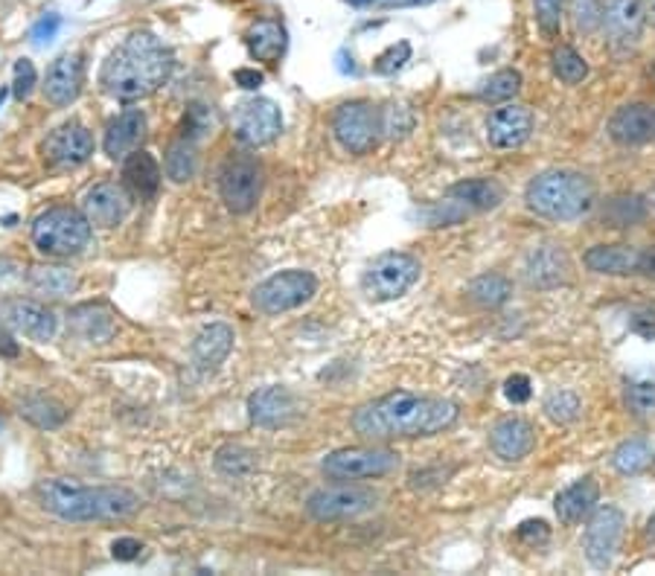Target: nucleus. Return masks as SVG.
Segmentation results:
<instances>
[{
	"label": "nucleus",
	"instance_id": "1",
	"mask_svg": "<svg viewBox=\"0 0 655 576\" xmlns=\"http://www.w3.org/2000/svg\"><path fill=\"white\" fill-rule=\"evenodd\" d=\"M461 417L452 399L437 396H417L408 391H396L382 399L362 405L353 417V428L362 439H411L434 437L440 431L452 428Z\"/></svg>",
	"mask_w": 655,
	"mask_h": 576
},
{
	"label": "nucleus",
	"instance_id": "2",
	"mask_svg": "<svg viewBox=\"0 0 655 576\" xmlns=\"http://www.w3.org/2000/svg\"><path fill=\"white\" fill-rule=\"evenodd\" d=\"M173 50L152 33H131L100 71L102 91L114 100L135 102L155 93L173 74Z\"/></svg>",
	"mask_w": 655,
	"mask_h": 576
},
{
	"label": "nucleus",
	"instance_id": "3",
	"mask_svg": "<svg viewBox=\"0 0 655 576\" xmlns=\"http://www.w3.org/2000/svg\"><path fill=\"white\" fill-rule=\"evenodd\" d=\"M38 498L47 512L64 522H119L140 510V498L123 486H83L53 477L38 484Z\"/></svg>",
	"mask_w": 655,
	"mask_h": 576
},
{
	"label": "nucleus",
	"instance_id": "4",
	"mask_svg": "<svg viewBox=\"0 0 655 576\" xmlns=\"http://www.w3.org/2000/svg\"><path fill=\"white\" fill-rule=\"evenodd\" d=\"M525 202L537 216L551 221H574L592 210L594 183L582 172L551 169L528 183Z\"/></svg>",
	"mask_w": 655,
	"mask_h": 576
},
{
	"label": "nucleus",
	"instance_id": "5",
	"mask_svg": "<svg viewBox=\"0 0 655 576\" xmlns=\"http://www.w3.org/2000/svg\"><path fill=\"white\" fill-rule=\"evenodd\" d=\"M33 242L47 256L79 254L91 242V221L71 207H53L41 213L33 225Z\"/></svg>",
	"mask_w": 655,
	"mask_h": 576
},
{
	"label": "nucleus",
	"instance_id": "6",
	"mask_svg": "<svg viewBox=\"0 0 655 576\" xmlns=\"http://www.w3.org/2000/svg\"><path fill=\"white\" fill-rule=\"evenodd\" d=\"M419 280V259L402 251L379 254L364 271V294L376 303L396 300Z\"/></svg>",
	"mask_w": 655,
	"mask_h": 576
},
{
	"label": "nucleus",
	"instance_id": "7",
	"mask_svg": "<svg viewBox=\"0 0 655 576\" xmlns=\"http://www.w3.org/2000/svg\"><path fill=\"white\" fill-rule=\"evenodd\" d=\"M318 292V280L310 271H280V274L268 277L265 283H260L251 294V300L263 315H280V311L298 309L306 300H312Z\"/></svg>",
	"mask_w": 655,
	"mask_h": 576
},
{
	"label": "nucleus",
	"instance_id": "8",
	"mask_svg": "<svg viewBox=\"0 0 655 576\" xmlns=\"http://www.w3.org/2000/svg\"><path fill=\"white\" fill-rule=\"evenodd\" d=\"M218 190H222V202L230 213H248L254 210L263 192V166L254 155H234L228 164L222 166L218 175Z\"/></svg>",
	"mask_w": 655,
	"mask_h": 576
},
{
	"label": "nucleus",
	"instance_id": "9",
	"mask_svg": "<svg viewBox=\"0 0 655 576\" xmlns=\"http://www.w3.org/2000/svg\"><path fill=\"white\" fill-rule=\"evenodd\" d=\"M379 111L364 100L338 105L332 117V135L350 155H367L379 143Z\"/></svg>",
	"mask_w": 655,
	"mask_h": 576
},
{
	"label": "nucleus",
	"instance_id": "10",
	"mask_svg": "<svg viewBox=\"0 0 655 576\" xmlns=\"http://www.w3.org/2000/svg\"><path fill=\"white\" fill-rule=\"evenodd\" d=\"M374 507L376 492L358 484L324 486L318 492H312L306 501V512L315 522H344V519H355Z\"/></svg>",
	"mask_w": 655,
	"mask_h": 576
},
{
	"label": "nucleus",
	"instance_id": "11",
	"mask_svg": "<svg viewBox=\"0 0 655 576\" xmlns=\"http://www.w3.org/2000/svg\"><path fill=\"white\" fill-rule=\"evenodd\" d=\"M400 466V455L388 448H338L324 458V472L336 481L391 475Z\"/></svg>",
	"mask_w": 655,
	"mask_h": 576
},
{
	"label": "nucleus",
	"instance_id": "12",
	"mask_svg": "<svg viewBox=\"0 0 655 576\" xmlns=\"http://www.w3.org/2000/svg\"><path fill=\"white\" fill-rule=\"evenodd\" d=\"M282 114L272 100H245L234 108V135L239 143L256 149L280 138Z\"/></svg>",
	"mask_w": 655,
	"mask_h": 576
},
{
	"label": "nucleus",
	"instance_id": "13",
	"mask_svg": "<svg viewBox=\"0 0 655 576\" xmlns=\"http://www.w3.org/2000/svg\"><path fill=\"white\" fill-rule=\"evenodd\" d=\"M623 527H627V522H623V512L618 507L606 503L601 510H594L592 522L585 527V559L594 567L606 571L615 562L620 541H623Z\"/></svg>",
	"mask_w": 655,
	"mask_h": 576
},
{
	"label": "nucleus",
	"instance_id": "14",
	"mask_svg": "<svg viewBox=\"0 0 655 576\" xmlns=\"http://www.w3.org/2000/svg\"><path fill=\"white\" fill-rule=\"evenodd\" d=\"M601 24L606 29L609 44L618 53H627L641 41V33H644V0H606V7L601 12Z\"/></svg>",
	"mask_w": 655,
	"mask_h": 576
},
{
	"label": "nucleus",
	"instance_id": "15",
	"mask_svg": "<svg viewBox=\"0 0 655 576\" xmlns=\"http://www.w3.org/2000/svg\"><path fill=\"white\" fill-rule=\"evenodd\" d=\"M303 413L301 399L289 387H263L248 399V417L263 428H286Z\"/></svg>",
	"mask_w": 655,
	"mask_h": 576
},
{
	"label": "nucleus",
	"instance_id": "16",
	"mask_svg": "<svg viewBox=\"0 0 655 576\" xmlns=\"http://www.w3.org/2000/svg\"><path fill=\"white\" fill-rule=\"evenodd\" d=\"M609 138L620 146H644L655 140V105L653 102H629L620 105L609 119Z\"/></svg>",
	"mask_w": 655,
	"mask_h": 576
},
{
	"label": "nucleus",
	"instance_id": "17",
	"mask_svg": "<svg viewBox=\"0 0 655 576\" xmlns=\"http://www.w3.org/2000/svg\"><path fill=\"white\" fill-rule=\"evenodd\" d=\"M128 210H131V199L119 183L102 181L85 195V219L97 228H117V225H123Z\"/></svg>",
	"mask_w": 655,
	"mask_h": 576
},
{
	"label": "nucleus",
	"instance_id": "18",
	"mask_svg": "<svg viewBox=\"0 0 655 576\" xmlns=\"http://www.w3.org/2000/svg\"><path fill=\"white\" fill-rule=\"evenodd\" d=\"M533 131V114L525 105H504L487 119V140L495 149H519Z\"/></svg>",
	"mask_w": 655,
	"mask_h": 576
},
{
	"label": "nucleus",
	"instance_id": "19",
	"mask_svg": "<svg viewBox=\"0 0 655 576\" xmlns=\"http://www.w3.org/2000/svg\"><path fill=\"white\" fill-rule=\"evenodd\" d=\"M93 155L91 131L79 123L55 128L45 143V157L53 166H79Z\"/></svg>",
	"mask_w": 655,
	"mask_h": 576
},
{
	"label": "nucleus",
	"instance_id": "20",
	"mask_svg": "<svg viewBox=\"0 0 655 576\" xmlns=\"http://www.w3.org/2000/svg\"><path fill=\"white\" fill-rule=\"evenodd\" d=\"M533 446H537V431L521 417L501 420L490 431L492 455L504 460V463H519V460H525L533 451Z\"/></svg>",
	"mask_w": 655,
	"mask_h": 576
},
{
	"label": "nucleus",
	"instance_id": "21",
	"mask_svg": "<svg viewBox=\"0 0 655 576\" xmlns=\"http://www.w3.org/2000/svg\"><path fill=\"white\" fill-rule=\"evenodd\" d=\"M571 277V259L559 245H542L530 251L525 263V280L533 289H556L568 283Z\"/></svg>",
	"mask_w": 655,
	"mask_h": 576
},
{
	"label": "nucleus",
	"instance_id": "22",
	"mask_svg": "<svg viewBox=\"0 0 655 576\" xmlns=\"http://www.w3.org/2000/svg\"><path fill=\"white\" fill-rule=\"evenodd\" d=\"M79 91H83V55H59V59L50 64V71H47V100L62 108V105H71V102L79 97Z\"/></svg>",
	"mask_w": 655,
	"mask_h": 576
},
{
	"label": "nucleus",
	"instance_id": "23",
	"mask_svg": "<svg viewBox=\"0 0 655 576\" xmlns=\"http://www.w3.org/2000/svg\"><path fill=\"white\" fill-rule=\"evenodd\" d=\"M597 498H601V486H597L594 477H580L571 486H565L563 492L556 495L559 522L568 524V527L580 524L585 515H592L594 507H597Z\"/></svg>",
	"mask_w": 655,
	"mask_h": 576
},
{
	"label": "nucleus",
	"instance_id": "24",
	"mask_svg": "<svg viewBox=\"0 0 655 576\" xmlns=\"http://www.w3.org/2000/svg\"><path fill=\"white\" fill-rule=\"evenodd\" d=\"M234 349V330L228 323H210L199 332V338L192 344V361L199 370H216V367L225 364V358L230 356Z\"/></svg>",
	"mask_w": 655,
	"mask_h": 576
},
{
	"label": "nucleus",
	"instance_id": "25",
	"mask_svg": "<svg viewBox=\"0 0 655 576\" xmlns=\"http://www.w3.org/2000/svg\"><path fill=\"white\" fill-rule=\"evenodd\" d=\"M146 138V114L140 108L123 111L117 119H111L109 131H105V155L109 157H126L131 155L140 140Z\"/></svg>",
	"mask_w": 655,
	"mask_h": 576
},
{
	"label": "nucleus",
	"instance_id": "26",
	"mask_svg": "<svg viewBox=\"0 0 655 576\" xmlns=\"http://www.w3.org/2000/svg\"><path fill=\"white\" fill-rule=\"evenodd\" d=\"M641 266V251L632 245H594L585 254V268L594 274L627 277L638 274Z\"/></svg>",
	"mask_w": 655,
	"mask_h": 576
},
{
	"label": "nucleus",
	"instance_id": "27",
	"mask_svg": "<svg viewBox=\"0 0 655 576\" xmlns=\"http://www.w3.org/2000/svg\"><path fill=\"white\" fill-rule=\"evenodd\" d=\"M7 320L33 341H50L55 335V315L41 303L12 300L7 306Z\"/></svg>",
	"mask_w": 655,
	"mask_h": 576
},
{
	"label": "nucleus",
	"instance_id": "28",
	"mask_svg": "<svg viewBox=\"0 0 655 576\" xmlns=\"http://www.w3.org/2000/svg\"><path fill=\"white\" fill-rule=\"evenodd\" d=\"M245 44L248 53L254 55L256 62L277 64L280 55L286 53V27L274 18L256 21L245 33Z\"/></svg>",
	"mask_w": 655,
	"mask_h": 576
},
{
	"label": "nucleus",
	"instance_id": "29",
	"mask_svg": "<svg viewBox=\"0 0 655 576\" xmlns=\"http://www.w3.org/2000/svg\"><path fill=\"white\" fill-rule=\"evenodd\" d=\"M67 327H71L73 335H79L83 341L105 344L114 335V315L100 303H85V306H76L71 311Z\"/></svg>",
	"mask_w": 655,
	"mask_h": 576
},
{
	"label": "nucleus",
	"instance_id": "30",
	"mask_svg": "<svg viewBox=\"0 0 655 576\" xmlns=\"http://www.w3.org/2000/svg\"><path fill=\"white\" fill-rule=\"evenodd\" d=\"M123 178L131 190L140 195V199H155L158 190H161V166L149 152H140L135 149L131 155H126V164H123Z\"/></svg>",
	"mask_w": 655,
	"mask_h": 576
},
{
	"label": "nucleus",
	"instance_id": "31",
	"mask_svg": "<svg viewBox=\"0 0 655 576\" xmlns=\"http://www.w3.org/2000/svg\"><path fill=\"white\" fill-rule=\"evenodd\" d=\"M449 199L473 207V210H495L504 202V190L501 183L487 181V178H473V181H461L449 190Z\"/></svg>",
	"mask_w": 655,
	"mask_h": 576
},
{
	"label": "nucleus",
	"instance_id": "32",
	"mask_svg": "<svg viewBox=\"0 0 655 576\" xmlns=\"http://www.w3.org/2000/svg\"><path fill=\"white\" fill-rule=\"evenodd\" d=\"M653 463H655V443H650V439L644 437L620 443V446L615 448V455H612V466H615V472H620V475L627 477L641 475V472H646Z\"/></svg>",
	"mask_w": 655,
	"mask_h": 576
},
{
	"label": "nucleus",
	"instance_id": "33",
	"mask_svg": "<svg viewBox=\"0 0 655 576\" xmlns=\"http://www.w3.org/2000/svg\"><path fill=\"white\" fill-rule=\"evenodd\" d=\"M627 405L638 420H653L655 417V373L653 370H638L627 379Z\"/></svg>",
	"mask_w": 655,
	"mask_h": 576
},
{
	"label": "nucleus",
	"instance_id": "34",
	"mask_svg": "<svg viewBox=\"0 0 655 576\" xmlns=\"http://www.w3.org/2000/svg\"><path fill=\"white\" fill-rule=\"evenodd\" d=\"M509 294H513V285L501 274H481L469 283V297L483 309H499L509 300Z\"/></svg>",
	"mask_w": 655,
	"mask_h": 576
},
{
	"label": "nucleus",
	"instance_id": "35",
	"mask_svg": "<svg viewBox=\"0 0 655 576\" xmlns=\"http://www.w3.org/2000/svg\"><path fill=\"white\" fill-rule=\"evenodd\" d=\"M29 283H33L36 292L47 294V297H67L76 289V277L67 268L36 266L29 271Z\"/></svg>",
	"mask_w": 655,
	"mask_h": 576
},
{
	"label": "nucleus",
	"instance_id": "36",
	"mask_svg": "<svg viewBox=\"0 0 655 576\" xmlns=\"http://www.w3.org/2000/svg\"><path fill=\"white\" fill-rule=\"evenodd\" d=\"M21 417L33 422V425H38V428H59L67 420V411L59 402H53V399L33 396V399L21 402Z\"/></svg>",
	"mask_w": 655,
	"mask_h": 576
},
{
	"label": "nucleus",
	"instance_id": "37",
	"mask_svg": "<svg viewBox=\"0 0 655 576\" xmlns=\"http://www.w3.org/2000/svg\"><path fill=\"white\" fill-rule=\"evenodd\" d=\"M164 169L175 183L190 181L192 175H196V146H192V140L181 138L178 143H173V146H169V152H166Z\"/></svg>",
	"mask_w": 655,
	"mask_h": 576
},
{
	"label": "nucleus",
	"instance_id": "38",
	"mask_svg": "<svg viewBox=\"0 0 655 576\" xmlns=\"http://www.w3.org/2000/svg\"><path fill=\"white\" fill-rule=\"evenodd\" d=\"M414 123H417V117H414V111L405 102H391L379 114V128L385 131V138L391 140L408 138L411 131H414Z\"/></svg>",
	"mask_w": 655,
	"mask_h": 576
},
{
	"label": "nucleus",
	"instance_id": "39",
	"mask_svg": "<svg viewBox=\"0 0 655 576\" xmlns=\"http://www.w3.org/2000/svg\"><path fill=\"white\" fill-rule=\"evenodd\" d=\"M551 64H554V74L568 85L582 82V79L589 76V64H585V59L568 44L556 47L554 53H551Z\"/></svg>",
	"mask_w": 655,
	"mask_h": 576
},
{
	"label": "nucleus",
	"instance_id": "40",
	"mask_svg": "<svg viewBox=\"0 0 655 576\" xmlns=\"http://www.w3.org/2000/svg\"><path fill=\"white\" fill-rule=\"evenodd\" d=\"M216 469L228 477H248L256 469L254 451L245 446H222L216 455Z\"/></svg>",
	"mask_w": 655,
	"mask_h": 576
},
{
	"label": "nucleus",
	"instance_id": "41",
	"mask_svg": "<svg viewBox=\"0 0 655 576\" xmlns=\"http://www.w3.org/2000/svg\"><path fill=\"white\" fill-rule=\"evenodd\" d=\"M521 91V74L513 67H504L499 74H492L481 88L483 102H507Z\"/></svg>",
	"mask_w": 655,
	"mask_h": 576
},
{
	"label": "nucleus",
	"instance_id": "42",
	"mask_svg": "<svg viewBox=\"0 0 655 576\" xmlns=\"http://www.w3.org/2000/svg\"><path fill=\"white\" fill-rule=\"evenodd\" d=\"M580 399L571 391H554V394L545 399V413L547 420H554L556 425H568L580 417Z\"/></svg>",
	"mask_w": 655,
	"mask_h": 576
},
{
	"label": "nucleus",
	"instance_id": "43",
	"mask_svg": "<svg viewBox=\"0 0 655 576\" xmlns=\"http://www.w3.org/2000/svg\"><path fill=\"white\" fill-rule=\"evenodd\" d=\"M644 202H641L638 195H623V199H612L606 219H609L615 228H632L635 221L644 219Z\"/></svg>",
	"mask_w": 655,
	"mask_h": 576
},
{
	"label": "nucleus",
	"instance_id": "44",
	"mask_svg": "<svg viewBox=\"0 0 655 576\" xmlns=\"http://www.w3.org/2000/svg\"><path fill=\"white\" fill-rule=\"evenodd\" d=\"M533 12H537L539 29L547 38L559 36V27H563V0H533Z\"/></svg>",
	"mask_w": 655,
	"mask_h": 576
},
{
	"label": "nucleus",
	"instance_id": "45",
	"mask_svg": "<svg viewBox=\"0 0 655 576\" xmlns=\"http://www.w3.org/2000/svg\"><path fill=\"white\" fill-rule=\"evenodd\" d=\"M408 59H411V44L408 41H400V44H391L382 55H379V59H376L374 71L382 76H391V74H396L400 67H405Z\"/></svg>",
	"mask_w": 655,
	"mask_h": 576
},
{
	"label": "nucleus",
	"instance_id": "46",
	"mask_svg": "<svg viewBox=\"0 0 655 576\" xmlns=\"http://www.w3.org/2000/svg\"><path fill=\"white\" fill-rule=\"evenodd\" d=\"M601 12L603 7L597 0H574V15H577V27L582 33H592L601 24Z\"/></svg>",
	"mask_w": 655,
	"mask_h": 576
},
{
	"label": "nucleus",
	"instance_id": "47",
	"mask_svg": "<svg viewBox=\"0 0 655 576\" xmlns=\"http://www.w3.org/2000/svg\"><path fill=\"white\" fill-rule=\"evenodd\" d=\"M33 88H36V67L29 59H21V62H15V97L24 102L33 93Z\"/></svg>",
	"mask_w": 655,
	"mask_h": 576
},
{
	"label": "nucleus",
	"instance_id": "48",
	"mask_svg": "<svg viewBox=\"0 0 655 576\" xmlns=\"http://www.w3.org/2000/svg\"><path fill=\"white\" fill-rule=\"evenodd\" d=\"M207 126H210V111L204 108V105H190V111H187V123H184V138L196 143V138H201V135L207 131Z\"/></svg>",
	"mask_w": 655,
	"mask_h": 576
},
{
	"label": "nucleus",
	"instance_id": "49",
	"mask_svg": "<svg viewBox=\"0 0 655 576\" xmlns=\"http://www.w3.org/2000/svg\"><path fill=\"white\" fill-rule=\"evenodd\" d=\"M530 394H533V391H530V379H528V375L516 373V375H509L507 382H504V396H507V399L513 405L528 402Z\"/></svg>",
	"mask_w": 655,
	"mask_h": 576
},
{
	"label": "nucleus",
	"instance_id": "50",
	"mask_svg": "<svg viewBox=\"0 0 655 576\" xmlns=\"http://www.w3.org/2000/svg\"><path fill=\"white\" fill-rule=\"evenodd\" d=\"M62 27V18L59 15H45V18L38 21L36 27H33V41L36 44H47V41H53L55 33Z\"/></svg>",
	"mask_w": 655,
	"mask_h": 576
},
{
	"label": "nucleus",
	"instance_id": "51",
	"mask_svg": "<svg viewBox=\"0 0 655 576\" xmlns=\"http://www.w3.org/2000/svg\"><path fill=\"white\" fill-rule=\"evenodd\" d=\"M140 550H143V545L137 539H117L111 545V553H114L117 562H135L140 556Z\"/></svg>",
	"mask_w": 655,
	"mask_h": 576
},
{
	"label": "nucleus",
	"instance_id": "52",
	"mask_svg": "<svg viewBox=\"0 0 655 576\" xmlns=\"http://www.w3.org/2000/svg\"><path fill=\"white\" fill-rule=\"evenodd\" d=\"M234 79H237L239 88H245V91H256V88L263 85V74L254 71V67H239L237 74H234Z\"/></svg>",
	"mask_w": 655,
	"mask_h": 576
},
{
	"label": "nucleus",
	"instance_id": "53",
	"mask_svg": "<svg viewBox=\"0 0 655 576\" xmlns=\"http://www.w3.org/2000/svg\"><path fill=\"white\" fill-rule=\"evenodd\" d=\"M519 539L545 541L547 539V524L545 522H525L519 527Z\"/></svg>",
	"mask_w": 655,
	"mask_h": 576
},
{
	"label": "nucleus",
	"instance_id": "54",
	"mask_svg": "<svg viewBox=\"0 0 655 576\" xmlns=\"http://www.w3.org/2000/svg\"><path fill=\"white\" fill-rule=\"evenodd\" d=\"M638 274L653 277L655 280V247H650V251H641V266H638Z\"/></svg>",
	"mask_w": 655,
	"mask_h": 576
},
{
	"label": "nucleus",
	"instance_id": "55",
	"mask_svg": "<svg viewBox=\"0 0 655 576\" xmlns=\"http://www.w3.org/2000/svg\"><path fill=\"white\" fill-rule=\"evenodd\" d=\"M0 353H7V356H18V344H12L10 335H0Z\"/></svg>",
	"mask_w": 655,
	"mask_h": 576
},
{
	"label": "nucleus",
	"instance_id": "56",
	"mask_svg": "<svg viewBox=\"0 0 655 576\" xmlns=\"http://www.w3.org/2000/svg\"><path fill=\"white\" fill-rule=\"evenodd\" d=\"M347 3H350V7H358V10H362V7H382L385 0H347Z\"/></svg>",
	"mask_w": 655,
	"mask_h": 576
},
{
	"label": "nucleus",
	"instance_id": "57",
	"mask_svg": "<svg viewBox=\"0 0 655 576\" xmlns=\"http://www.w3.org/2000/svg\"><path fill=\"white\" fill-rule=\"evenodd\" d=\"M644 12H646V21L655 27V0H644Z\"/></svg>",
	"mask_w": 655,
	"mask_h": 576
},
{
	"label": "nucleus",
	"instance_id": "58",
	"mask_svg": "<svg viewBox=\"0 0 655 576\" xmlns=\"http://www.w3.org/2000/svg\"><path fill=\"white\" fill-rule=\"evenodd\" d=\"M646 536H650V539L655 541V512H653V515H650V522H646Z\"/></svg>",
	"mask_w": 655,
	"mask_h": 576
},
{
	"label": "nucleus",
	"instance_id": "59",
	"mask_svg": "<svg viewBox=\"0 0 655 576\" xmlns=\"http://www.w3.org/2000/svg\"><path fill=\"white\" fill-rule=\"evenodd\" d=\"M3 100H7V88H0V105H3Z\"/></svg>",
	"mask_w": 655,
	"mask_h": 576
},
{
	"label": "nucleus",
	"instance_id": "60",
	"mask_svg": "<svg viewBox=\"0 0 655 576\" xmlns=\"http://www.w3.org/2000/svg\"><path fill=\"white\" fill-rule=\"evenodd\" d=\"M653 76H655V67H653Z\"/></svg>",
	"mask_w": 655,
	"mask_h": 576
}]
</instances>
